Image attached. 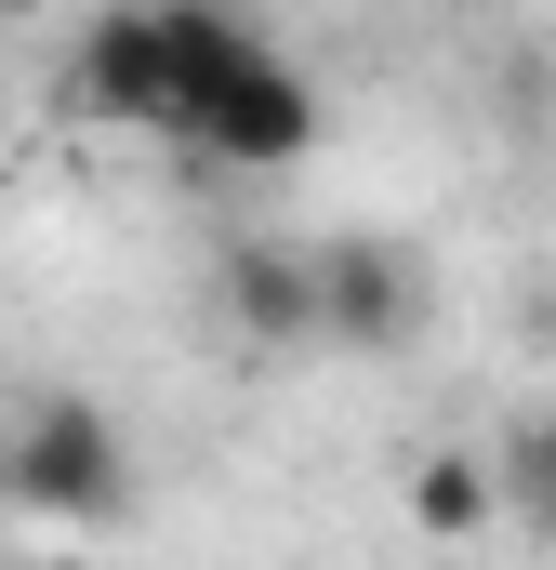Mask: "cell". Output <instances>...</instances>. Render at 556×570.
Returning a JSON list of instances; mask_svg holds the SVG:
<instances>
[{
	"label": "cell",
	"instance_id": "ba28073f",
	"mask_svg": "<svg viewBox=\"0 0 556 570\" xmlns=\"http://www.w3.org/2000/svg\"><path fill=\"white\" fill-rule=\"evenodd\" d=\"M0 13H53V0H0Z\"/></svg>",
	"mask_w": 556,
	"mask_h": 570
},
{
	"label": "cell",
	"instance_id": "9c48e42d",
	"mask_svg": "<svg viewBox=\"0 0 556 570\" xmlns=\"http://www.w3.org/2000/svg\"><path fill=\"white\" fill-rule=\"evenodd\" d=\"M464 13H490V0H464Z\"/></svg>",
	"mask_w": 556,
	"mask_h": 570
},
{
	"label": "cell",
	"instance_id": "3957f363",
	"mask_svg": "<svg viewBox=\"0 0 556 570\" xmlns=\"http://www.w3.org/2000/svg\"><path fill=\"white\" fill-rule=\"evenodd\" d=\"M199 159H239V173H291L305 146H318V80L291 67V53H239L226 80H212V107H199Z\"/></svg>",
	"mask_w": 556,
	"mask_h": 570
},
{
	"label": "cell",
	"instance_id": "7a4b0ae2",
	"mask_svg": "<svg viewBox=\"0 0 556 570\" xmlns=\"http://www.w3.org/2000/svg\"><path fill=\"white\" fill-rule=\"evenodd\" d=\"M0 478L40 504V518H120V425L93 412V399H40L27 425H13V451H0Z\"/></svg>",
	"mask_w": 556,
	"mask_h": 570
},
{
	"label": "cell",
	"instance_id": "52a82bcc",
	"mask_svg": "<svg viewBox=\"0 0 556 570\" xmlns=\"http://www.w3.org/2000/svg\"><path fill=\"white\" fill-rule=\"evenodd\" d=\"M490 478H504V491H517V504L544 518V544H556V412L517 438V451H490Z\"/></svg>",
	"mask_w": 556,
	"mask_h": 570
},
{
	"label": "cell",
	"instance_id": "5b68a950",
	"mask_svg": "<svg viewBox=\"0 0 556 570\" xmlns=\"http://www.w3.org/2000/svg\"><path fill=\"white\" fill-rule=\"evenodd\" d=\"M226 318L252 332V345H318V253H278V239H239L226 253Z\"/></svg>",
	"mask_w": 556,
	"mask_h": 570
},
{
	"label": "cell",
	"instance_id": "277c9868",
	"mask_svg": "<svg viewBox=\"0 0 556 570\" xmlns=\"http://www.w3.org/2000/svg\"><path fill=\"white\" fill-rule=\"evenodd\" d=\"M411 266L385 253V239H331L318 253V345H398L411 332Z\"/></svg>",
	"mask_w": 556,
	"mask_h": 570
},
{
	"label": "cell",
	"instance_id": "8992f818",
	"mask_svg": "<svg viewBox=\"0 0 556 570\" xmlns=\"http://www.w3.org/2000/svg\"><path fill=\"white\" fill-rule=\"evenodd\" d=\"M490 504H504V478H490V451H424L411 464V518L437 544H464V531H490Z\"/></svg>",
	"mask_w": 556,
	"mask_h": 570
},
{
	"label": "cell",
	"instance_id": "6da1fadb",
	"mask_svg": "<svg viewBox=\"0 0 556 570\" xmlns=\"http://www.w3.org/2000/svg\"><path fill=\"white\" fill-rule=\"evenodd\" d=\"M239 53H266L239 0H120V13H93L67 94H80L93 120H120V134L186 146V134H199V107H212V80H226Z\"/></svg>",
	"mask_w": 556,
	"mask_h": 570
}]
</instances>
